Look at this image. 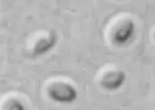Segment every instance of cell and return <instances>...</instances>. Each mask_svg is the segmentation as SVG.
Returning a JSON list of instances; mask_svg holds the SVG:
<instances>
[{
  "mask_svg": "<svg viewBox=\"0 0 155 110\" xmlns=\"http://www.w3.org/2000/svg\"><path fill=\"white\" fill-rule=\"evenodd\" d=\"M154 38H155V34H154Z\"/></svg>",
  "mask_w": 155,
  "mask_h": 110,
  "instance_id": "6",
  "label": "cell"
},
{
  "mask_svg": "<svg viewBox=\"0 0 155 110\" xmlns=\"http://www.w3.org/2000/svg\"><path fill=\"white\" fill-rule=\"evenodd\" d=\"M136 30V24L130 19H124L115 27L112 39L116 44L122 46L132 38Z\"/></svg>",
  "mask_w": 155,
  "mask_h": 110,
  "instance_id": "2",
  "label": "cell"
},
{
  "mask_svg": "<svg viewBox=\"0 0 155 110\" xmlns=\"http://www.w3.org/2000/svg\"><path fill=\"white\" fill-rule=\"evenodd\" d=\"M50 99L60 103H71L78 98V91L66 81H54L48 86Z\"/></svg>",
  "mask_w": 155,
  "mask_h": 110,
  "instance_id": "1",
  "label": "cell"
},
{
  "mask_svg": "<svg viewBox=\"0 0 155 110\" xmlns=\"http://www.w3.org/2000/svg\"><path fill=\"white\" fill-rule=\"evenodd\" d=\"M3 108L5 109H19V110H23L25 107L24 105L19 101L18 99H9L8 101L5 102Z\"/></svg>",
  "mask_w": 155,
  "mask_h": 110,
  "instance_id": "5",
  "label": "cell"
},
{
  "mask_svg": "<svg viewBox=\"0 0 155 110\" xmlns=\"http://www.w3.org/2000/svg\"><path fill=\"white\" fill-rule=\"evenodd\" d=\"M125 78V73L121 70H109L102 75L101 86L107 91H116L123 86Z\"/></svg>",
  "mask_w": 155,
  "mask_h": 110,
  "instance_id": "3",
  "label": "cell"
},
{
  "mask_svg": "<svg viewBox=\"0 0 155 110\" xmlns=\"http://www.w3.org/2000/svg\"><path fill=\"white\" fill-rule=\"evenodd\" d=\"M57 42V34L52 31L48 36H44L38 38L33 46V56H41L51 51L56 46Z\"/></svg>",
  "mask_w": 155,
  "mask_h": 110,
  "instance_id": "4",
  "label": "cell"
}]
</instances>
